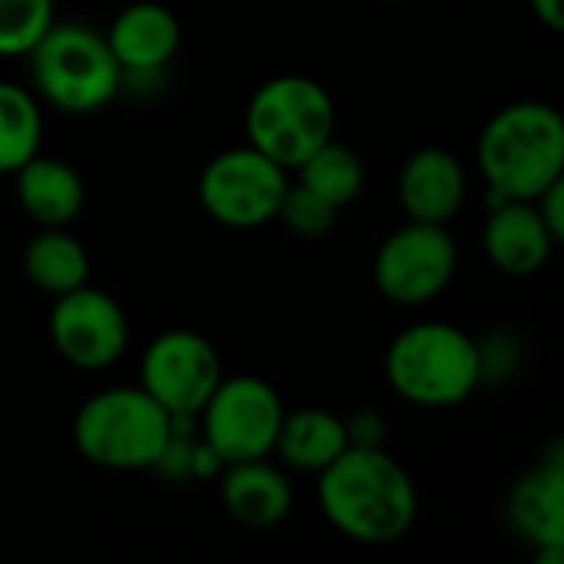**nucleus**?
Masks as SVG:
<instances>
[{
  "label": "nucleus",
  "instance_id": "nucleus-1",
  "mask_svg": "<svg viewBox=\"0 0 564 564\" xmlns=\"http://www.w3.org/2000/svg\"><path fill=\"white\" fill-rule=\"evenodd\" d=\"M317 506L344 539L370 549L403 542L420 516L413 476L383 446H347L317 473Z\"/></svg>",
  "mask_w": 564,
  "mask_h": 564
},
{
  "label": "nucleus",
  "instance_id": "nucleus-2",
  "mask_svg": "<svg viewBox=\"0 0 564 564\" xmlns=\"http://www.w3.org/2000/svg\"><path fill=\"white\" fill-rule=\"evenodd\" d=\"M476 165L489 202H535L564 178V119L549 102H512L499 109L476 145Z\"/></svg>",
  "mask_w": 564,
  "mask_h": 564
},
{
  "label": "nucleus",
  "instance_id": "nucleus-3",
  "mask_svg": "<svg viewBox=\"0 0 564 564\" xmlns=\"http://www.w3.org/2000/svg\"><path fill=\"white\" fill-rule=\"evenodd\" d=\"M486 377V350L456 324L423 321L393 337L387 380L393 393L423 410L466 403Z\"/></svg>",
  "mask_w": 564,
  "mask_h": 564
},
{
  "label": "nucleus",
  "instance_id": "nucleus-4",
  "mask_svg": "<svg viewBox=\"0 0 564 564\" xmlns=\"http://www.w3.org/2000/svg\"><path fill=\"white\" fill-rule=\"evenodd\" d=\"M175 420L142 387H109L93 393L73 420L76 453L109 473L159 469Z\"/></svg>",
  "mask_w": 564,
  "mask_h": 564
},
{
  "label": "nucleus",
  "instance_id": "nucleus-5",
  "mask_svg": "<svg viewBox=\"0 0 564 564\" xmlns=\"http://www.w3.org/2000/svg\"><path fill=\"white\" fill-rule=\"evenodd\" d=\"M26 59L36 96L69 116H86L109 106L126 79L106 33L83 23L53 20Z\"/></svg>",
  "mask_w": 564,
  "mask_h": 564
},
{
  "label": "nucleus",
  "instance_id": "nucleus-6",
  "mask_svg": "<svg viewBox=\"0 0 564 564\" xmlns=\"http://www.w3.org/2000/svg\"><path fill=\"white\" fill-rule=\"evenodd\" d=\"M334 126L337 109L327 86L297 73L274 76L258 86L245 112L248 145L261 149L288 172L297 169L317 145L334 139Z\"/></svg>",
  "mask_w": 564,
  "mask_h": 564
},
{
  "label": "nucleus",
  "instance_id": "nucleus-7",
  "mask_svg": "<svg viewBox=\"0 0 564 564\" xmlns=\"http://www.w3.org/2000/svg\"><path fill=\"white\" fill-rule=\"evenodd\" d=\"M291 178L281 162L254 145H238L215 155L198 178L205 215L231 231H254L278 218Z\"/></svg>",
  "mask_w": 564,
  "mask_h": 564
},
{
  "label": "nucleus",
  "instance_id": "nucleus-8",
  "mask_svg": "<svg viewBox=\"0 0 564 564\" xmlns=\"http://www.w3.org/2000/svg\"><path fill=\"white\" fill-rule=\"evenodd\" d=\"M198 420L202 443L221 459V466L264 456L271 459L284 420V403L278 390L261 377H221Z\"/></svg>",
  "mask_w": 564,
  "mask_h": 564
},
{
  "label": "nucleus",
  "instance_id": "nucleus-9",
  "mask_svg": "<svg viewBox=\"0 0 564 564\" xmlns=\"http://www.w3.org/2000/svg\"><path fill=\"white\" fill-rule=\"evenodd\" d=\"M459 251L446 225L406 221L373 258V284L397 307H423L436 301L456 278Z\"/></svg>",
  "mask_w": 564,
  "mask_h": 564
},
{
  "label": "nucleus",
  "instance_id": "nucleus-10",
  "mask_svg": "<svg viewBox=\"0 0 564 564\" xmlns=\"http://www.w3.org/2000/svg\"><path fill=\"white\" fill-rule=\"evenodd\" d=\"M139 377V387L175 423H192L221 383L225 370L212 340L195 330H165L145 347Z\"/></svg>",
  "mask_w": 564,
  "mask_h": 564
},
{
  "label": "nucleus",
  "instance_id": "nucleus-11",
  "mask_svg": "<svg viewBox=\"0 0 564 564\" xmlns=\"http://www.w3.org/2000/svg\"><path fill=\"white\" fill-rule=\"evenodd\" d=\"M46 327L53 350L69 367L89 373L119 364L129 347V317L122 304L93 284L53 297Z\"/></svg>",
  "mask_w": 564,
  "mask_h": 564
},
{
  "label": "nucleus",
  "instance_id": "nucleus-12",
  "mask_svg": "<svg viewBox=\"0 0 564 564\" xmlns=\"http://www.w3.org/2000/svg\"><path fill=\"white\" fill-rule=\"evenodd\" d=\"M509 522L542 558L558 562L564 552V453L555 446L509 492Z\"/></svg>",
  "mask_w": 564,
  "mask_h": 564
},
{
  "label": "nucleus",
  "instance_id": "nucleus-13",
  "mask_svg": "<svg viewBox=\"0 0 564 564\" xmlns=\"http://www.w3.org/2000/svg\"><path fill=\"white\" fill-rule=\"evenodd\" d=\"M555 245H558V238L542 221L535 202L509 198V202L489 205V218L482 228V248H486V258L492 261V268L502 271L506 278L539 274L549 264Z\"/></svg>",
  "mask_w": 564,
  "mask_h": 564
},
{
  "label": "nucleus",
  "instance_id": "nucleus-14",
  "mask_svg": "<svg viewBox=\"0 0 564 564\" xmlns=\"http://www.w3.org/2000/svg\"><path fill=\"white\" fill-rule=\"evenodd\" d=\"M397 198L410 221L449 225L466 202V169L449 149H416L397 175Z\"/></svg>",
  "mask_w": 564,
  "mask_h": 564
},
{
  "label": "nucleus",
  "instance_id": "nucleus-15",
  "mask_svg": "<svg viewBox=\"0 0 564 564\" xmlns=\"http://www.w3.org/2000/svg\"><path fill=\"white\" fill-rule=\"evenodd\" d=\"M106 43L122 76H149L172 63L182 43V26L165 3L139 0L116 13L106 30Z\"/></svg>",
  "mask_w": 564,
  "mask_h": 564
},
{
  "label": "nucleus",
  "instance_id": "nucleus-16",
  "mask_svg": "<svg viewBox=\"0 0 564 564\" xmlns=\"http://www.w3.org/2000/svg\"><path fill=\"white\" fill-rule=\"evenodd\" d=\"M225 512L245 525V529H274L291 516L294 492L274 463L264 459H245L221 466V486H218Z\"/></svg>",
  "mask_w": 564,
  "mask_h": 564
},
{
  "label": "nucleus",
  "instance_id": "nucleus-17",
  "mask_svg": "<svg viewBox=\"0 0 564 564\" xmlns=\"http://www.w3.org/2000/svg\"><path fill=\"white\" fill-rule=\"evenodd\" d=\"M17 202L26 212L36 228H69L83 205H86V185L79 172L53 155H33L17 172Z\"/></svg>",
  "mask_w": 564,
  "mask_h": 564
},
{
  "label": "nucleus",
  "instance_id": "nucleus-18",
  "mask_svg": "<svg viewBox=\"0 0 564 564\" xmlns=\"http://www.w3.org/2000/svg\"><path fill=\"white\" fill-rule=\"evenodd\" d=\"M347 446H350V433H347V423L340 416H334V413H327L321 406H304V410H294V413L284 410L274 453L281 456V463L288 469L317 476Z\"/></svg>",
  "mask_w": 564,
  "mask_h": 564
},
{
  "label": "nucleus",
  "instance_id": "nucleus-19",
  "mask_svg": "<svg viewBox=\"0 0 564 564\" xmlns=\"http://www.w3.org/2000/svg\"><path fill=\"white\" fill-rule=\"evenodd\" d=\"M23 274L36 291L59 297L89 284V254L69 228H40L23 248Z\"/></svg>",
  "mask_w": 564,
  "mask_h": 564
},
{
  "label": "nucleus",
  "instance_id": "nucleus-20",
  "mask_svg": "<svg viewBox=\"0 0 564 564\" xmlns=\"http://www.w3.org/2000/svg\"><path fill=\"white\" fill-rule=\"evenodd\" d=\"M297 182L344 212L347 205L360 198L367 185V169H364V159L350 145L327 139L297 165Z\"/></svg>",
  "mask_w": 564,
  "mask_h": 564
},
{
  "label": "nucleus",
  "instance_id": "nucleus-21",
  "mask_svg": "<svg viewBox=\"0 0 564 564\" xmlns=\"http://www.w3.org/2000/svg\"><path fill=\"white\" fill-rule=\"evenodd\" d=\"M43 112L30 89L0 79V175H13L40 152Z\"/></svg>",
  "mask_w": 564,
  "mask_h": 564
},
{
  "label": "nucleus",
  "instance_id": "nucleus-22",
  "mask_svg": "<svg viewBox=\"0 0 564 564\" xmlns=\"http://www.w3.org/2000/svg\"><path fill=\"white\" fill-rule=\"evenodd\" d=\"M53 23V0H0V56H26Z\"/></svg>",
  "mask_w": 564,
  "mask_h": 564
},
{
  "label": "nucleus",
  "instance_id": "nucleus-23",
  "mask_svg": "<svg viewBox=\"0 0 564 564\" xmlns=\"http://www.w3.org/2000/svg\"><path fill=\"white\" fill-rule=\"evenodd\" d=\"M337 215L340 208H334L330 202H324L321 195H314L307 185L301 182H291L284 198H281V208H278V218L291 235H301V238H324L327 231H334L337 225Z\"/></svg>",
  "mask_w": 564,
  "mask_h": 564
},
{
  "label": "nucleus",
  "instance_id": "nucleus-24",
  "mask_svg": "<svg viewBox=\"0 0 564 564\" xmlns=\"http://www.w3.org/2000/svg\"><path fill=\"white\" fill-rule=\"evenodd\" d=\"M535 208H539L542 221L552 228V235L562 241L564 238V178L562 182H555L552 188H545V192L535 198Z\"/></svg>",
  "mask_w": 564,
  "mask_h": 564
},
{
  "label": "nucleus",
  "instance_id": "nucleus-25",
  "mask_svg": "<svg viewBox=\"0 0 564 564\" xmlns=\"http://www.w3.org/2000/svg\"><path fill=\"white\" fill-rule=\"evenodd\" d=\"M529 7L549 30H562L564 26V0H529Z\"/></svg>",
  "mask_w": 564,
  "mask_h": 564
},
{
  "label": "nucleus",
  "instance_id": "nucleus-26",
  "mask_svg": "<svg viewBox=\"0 0 564 564\" xmlns=\"http://www.w3.org/2000/svg\"><path fill=\"white\" fill-rule=\"evenodd\" d=\"M383 3H393V0H383Z\"/></svg>",
  "mask_w": 564,
  "mask_h": 564
}]
</instances>
